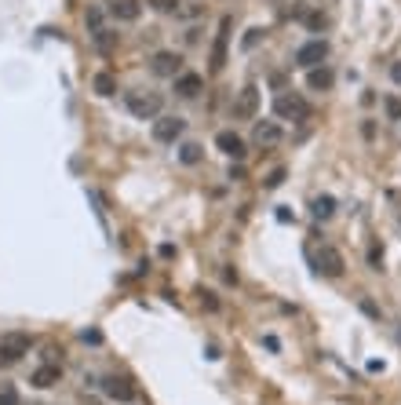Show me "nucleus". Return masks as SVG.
Masks as SVG:
<instances>
[{
	"mask_svg": "<svg viewBox=\"0 0 401 405\" xmlns=\"http://www.w3.org/2000/svg\"><path fill=\"white\" fill-rule=\"evenodd\" d=\"M110 15L121 22H135L142 15V4L139 0H110Z\"/></svg>",
	"mask_w": 401,
	"mask_h": 405,
	"instance_id": "nucleus-13",
	"label": "nucleus"
},
{
	"mask_svg": "<svg viewBox=\"0 0 401 405\" xmlns=\"http://www.w3.org/2000/svg\"><path fill=\"white\" fill-rule=\"evenodd\" d=\"M226 41H230V19L219 22V33H215V44H212V73H219L226 66Z\"/></svg>",
	"mask_w": 401,
	"mask_h": 405,
	"instance_id": "nucleus-10",
	"label": "nucleus"
},
{
	"mask_svg": "<svg viewBox=\"0 0 401 405\" xmlns=\"http://www.w3.org/2000/svg\"><path fill=\"white\" fill-rule=\"evenodd\" d=\"M255 110H260V88L248 84V88L237 95V103H234V117H237V121H252Z\"/></svg>",
	"mask_w": 401,
	"mask_h": 405,
	"instance_id": "nucleus-5",
	"label": "nucleus"
},
{
	"mask_svg": "<svg viewBox=\"0 0 401 405\" xmlns=\"http://www.w3.org/2000/svg\"><path fill=\"white\" fill-rule=\"evenodd\" d=\"M314 263H317V270L325 274V277H340L343 274V267H346V259H343V252L340 248H332V245H325L314 256Z\"/></svg>",
	"mask_w": 401,
	"mask_h": 405,
	"instance_id": "nucleus-4",
	"label": "nucleus"
},
{
	"mask_svg": "<svg viewBox=\"0 0 401 405\" xmlns=\"http://www.w3.org/2000/svg\"><path fill=\"white\" fill-rule=\"evenodd\" d=\"M391 77H394V84H401V62H394V66H391Z\"/></svg>",
	"mask_w": 401,
	"mask_h": 405,
	"instance_id": "nucleus-25",
	"label": "nucleus"
},
{
	"mask_svg": "<svg viewBox=\"0 0 401 405\" xmlns=\"http://www.w3.org/2000/svg\"><path fill=\"white\" fill-rule=\"evenodd\" d=\"M295 15H300V19L306 22V26H310V30H325V26H329V19L321 15V11H306V8H300V11H295Z\"/></svg>",
	"mask_w": 401,
	"mask_h": 405,
	"instance_id": "nucleus-17",
	"label": "nucleus"
},
{
	"mask_svg": "<svg viewBox=\"0 0 401 405\" xmlns=\"http://www.w3.org/2000/svg\"><path fill=\"white\" fill-rule=\"evenodd\" d=\"M332 212H335V197H329V194L314 197V216H317V219H329Z\"/></svg>",
	"mask_w": 401,
	"mask_h": 405,
	"instance_id": "nucleus-18",
	"label": "nucleus"
},
{
	"mask_svg": "<svg viewBox=\"0 0 401 405\" xmlns=\"http://www.w3.org/2000/svg\"><path fill=\"white\" fill-rule=\"evenodd\" d=\"M281 179H284V172L277 168V172H270V179H266V186H281Z\"/></svg>",
	"mask_w": 401,
	"mask_h": 405,
	"instance_id": "nucleus-24",
	"label": "nucleus"
},
{
	"mask_svg": "<svg viewBox=\"0 0 401 405\" xmlns=\"http://www.w3.org/2000/svg\"><path fill=\"white\" fill-rule=\"evenodd\" d=\"M22 354H30V336L26 333L0 336V365H15V362H22Z\"/></svg>",
	"mask_w": 401,
	"mask_h": 405,
	"instance_id": "nucleus-3",
	"label": "nucleus"
},
{
	"mask_svg": "<svg viewBox=\"0 0 401 405\" xmlns=\"http://www.w3.org/2000/svg\"><path fill=\"white\" fill-rule=\"evenodd\" d=\"M128 113L139 121H153L161 113V95L157 92H128Z\"/></svg>",
	"mask_w": 401,
	"mask_h": 405,
	"instance_id": "nucleus-2",
	"label": "nucleus"
},
{
	"mask_svg": "<svg viewBox=\"0 0 401 405\" xmlns=\"http://www.w3.org/2000/svg\"><path fill=\"white\" fill-rule=\"evenodd\" d=\"M215 146L223 150L226 157H234V161H241L244 154H248V150H244V139H241L237 132H219V135H215Z\"/></svg>",
	"mask_w": 401,
	"mask_h": 405,
	"instance_id": "nucleus-12",
	"label": "nucleus"
},
{
	"mask_svg": "<svg viewBox=\"0 0 401 405\" xmlns=\"http://www.w3.org/2000/svg\"><path fill=\"white\" fill-rule=\"evenodd\" d=\"M113 92H117V81H113V73H99V77H95V95L106 99V95H113Z\"/></svg>",
	"mask_w": 401,
	"mask_h": 405,
	"instance_id": "nucleus-19",
	"label": "nucleus"
},
{
	"mask_svg": "<svg viewBox=\"0 0 401 405\" xmlns=\"http://www.w3.org/2000/svg\"><path fill=\"white\" fill-rule=\"evenodd\" d=\"M59 379H62V369H59V365H41V369L30 376V384L41 387V391H48V387H55Z\"/></svg>",
	"mask_w": 401,
	"mask_h": 405,
	"instance_id": "nucleus-15",
	"label": "nucleus"
},
{
	"mask_svg": "<svg viewBox=\"0 0 401 405\" xmlns=\"http://www.w3.org/2000/svg\"><path fill=\"white\" fill-rule=\"evenodd\" d=\"M329 59V44L325 41H306L300 52H295V62H300V66H321V62Z\"/></svg>",
	"mask_w": 401,
	"mask_h": 405,
	"instance_id": "nucleus-6",
	"label": "nucleus"
},
{
	"mask_svg": "<svg viewBox=\"0 0 401 405\" xmlns=\"http://www.w3.org/2000/svg\"><path fill=\"white\" fill-rule=\"evenodd\" d=\"M274 113L281 121H306L310 117V103L300 92H284V95L274 99Z\"/></svg>",
	"mask_w": 401,
	"mask_h": 405,
	"instance_id": "nucleus-1",
	"label": "nucleus"
},
{
	"mask_svg": "<svg viewBox=\"0 0 401 405\" xmlns=\"http://www.w3.org/2000/svg\"><path fill=\"white\" fill-rule=\"evenodd\" d=\"M146 4H153L157 11H175V4H179V0H146Z\"/></svg>",
	"mask_w": 401,
	"mask_h": 405,
	"instance_id": "nucleus-22",
	"label": "nucleus"
},
{
	"mask_svg": "<svg viewBox=\"0 0 401 405\" xmlns=\"http://www.w3.org/2000/svg\"><path fill=\"white\" fill-rule=\"evenodd\" d=\"M0 405H19L15 387H0Z\"/></svg>",
	"mask_w": 401,
	"mask_h": 405,
	"instance_id": "nucleus-21",
	"label": "nucleus"
},
{
	"mask_svg": "<svg viewBox=\"0 0 401 405\" xmlns=\"http://www.w3.org/2000/svg\"><path fill=\"white\" fill-rule=\"evenodd\" d=\"M387 113H391V117H401V99H387Z\"/></svg>",
	"mask_w": 401,
	"mask_h": 405,
	"instance_id": "nucleus-23",
	"label": "nucleus"
},
{
	"mask_svg": "<svg viewBox=\"0 0 401 405\" xmlns=\"http://www.w3.org/2000/svg\"><path fill=\"white\" fill-rule=\"evenodd\" d=\"M281 139H284V132H281L277 121H255V128H252V143L255 146H277Z\"/></svg>",
	"mask_w": 401,
	"mask_h": 405,
	"instance_id": "nucleus-7",
	"label": "nucleus"
},
{
	"mask_svg": "<svg viewBox=\"0 0 401 405\" xmlns=\"http://www.w3.org/2000/svg\"><path fill=\"white\" fill-rule=\"evenodd\" d=\"M183 117H161V121H153V139L157 143H175L179 135H183Z\"/></svg>",
	"mask_w": 401,
	"mask_h": 405,
	"instance_id": "nucleus-9",
	"label": "nucleus"
},
{
	"mask_svg": "<svg viewBox=\"0 0 401 405\" xmlns=\"http://www.w3.org/2000/svg\"><path fill=\"white\" fill-rule=\"evenodd\" d=\"M332 70H325V66H310V73H306V84L314 88V92H329L332 88Z\"/></svg>",
	"mask_w": 401,
	"mask_h": 405,
	"instance_id": "nucleus-16",
	"label": "nucleus"
},
{
	"mask_svg": "<svg viewBox=\"0 0 401 405\" xmlns=\"http://www.w3.org/2000/svg\"><path fill=\"white\" fill-rule=\"evenodd\" d=\"M201 88H204V81L197 73H179L175 77V95H183V99H197Z\"/></svg>",
	"mask_w": 401,
	"mask_h": 405,
	"instance_id": "nucleus-14",
	"label": "nucleus"
},
{
	"mask_svg": "<svg viewBox=\"0 0 401 405\" xmlns=\"http://www.w3.org/2000/svg\"><path fill=\"white\" fill-rule=\"evenodd\" d=\"M179 157H183V164H197L201 161V146L197 143H186L183 150H179Z\"/></svg>",
	"mask_w": 401,
	"mask_h": 405,
	"instance_id": "nucleus-20",
	"label": "nucleus"
},
{
	"mask_svg": "<svg viewBox=\"0 0 401 405\" xmlns=\"http://www.w3.org/2000/svg\"><path fill=\"white\" fill-rule=\"evenodd\" d=\"M150 70L157 73V77H179V70H183V55L175 52H157L150 62Z\"/></svg>",
	"mask_w": 401,
	"mask_h": 405,
	"instance_id": "nucleus-8",
	"label": "nucleus"
},
{
	"mask_svg": "<svg viewBox=\"0 0 401 405\" xmlns=\"http://www.w3.org/2000/svg\"><path fill=\"white\" fill-rule=\"evenodd\" d=\"M102 391H106L113 402H135V387L128 384L124 376H106L102 379Z\"/></svg>",
	"mask_w": 401,
	"mask_h": 405,
	"instance_id": "nucleus-11",
	"label": "nucleus"
}]
</instances>
